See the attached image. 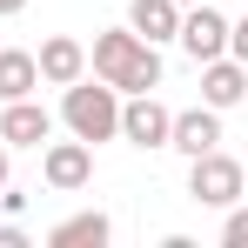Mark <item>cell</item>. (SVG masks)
Returning a JSON list of instances; mask_svg holds the SVG:
<instances>
[{
  "mask_svg": "<svg viewBox=\"0 0 248 248\" xmlns=\"http://www.w3.org/2000/svg\"><path fill=\"white\" fill-rule=\"evenodd\" d=\"M94 74L108 87H121V94H155L161 87V54L155 41H141L134 27H108V34H94Z\"/></svg>",
  "mask_w": 248,
  "mask_h": 248,
  "instance_id": "obj_1",
  "label": "cell"
},
{
  "mask_svg": "<svg viewBox=\"0 0 248 248\" xmlns=\"http://www.w3.org/2000/svg\"><path fill=\"white\" fill-rule=\"evenodd\" d=\"M61 121H67V134H81L87 148L94 141H114L121 134V87L108 81H67V101H61Z\"/></svg>",
  "mask_w": 248,
  "mask_h": 248,
  "instance_id": "obj_2",
  "label": "cell"
},
{
  "mask_svg": "<svg viewBox=\"0 0 248 248\" xmlns=\"http://www.w3.org/2000/svg\"><path fill=\"white\" fill-rule=\"evenodd\" d=\"M188 195L202 208H235L248 195V168L228 161L221 148H208V155H195V174H188Z\"/></svg>",
  "mask_w": 248,
  "mask_h": 248,
  "instance_id": "obj_3",
  "label": "cell"
},
{
  "mask_svg": "<svg viewBox=\"0 0 248 248\" xmlns=\"http://www.w3.org/2000/svg\"><path fill=\"white\" fill-rule=\"evenodd\" d=\"M41 174H47V188L74 195V188H87V181H94V148H87L81 134H74V141H47Z\"/></svg>",
  "mask_w": 248,
  "mask_h": 248,
  "instance_id": "obj_4",
  "label": "cell"
},
{
  "mask_svg": "<svg viewBox=\"0 0 248 248\" xmlns=\"http://www.w3.org/2000/svg\"><path fill=\"white\" fill-rule=\"evenodd\" d=\"M174 41L188 47V54H195V67H202V61H215V54H228V20L202 0V7H188V14H181V34H174Z\"/></svg>",
  "mask_w": 248,
  "mask_h": 248,
  "instance_id": "obj_5",
  "label": "cell"
},
{
  "mask_svg": "<svg viewBox=\"0 0 248 248\" xmlns=\"http://www.w3.org/2000/svg\"><path fill=\"white\" fill-rule=\"evenodd\" d=\"M168 148H181V155H188V161H195V155H208V148H221V108H188V114H174V121H168Z\"/></svg>",
  "mask_w": 248,
  "mask_h": 248,
  "instance_id": "obj_6",
  "label": "cell"
},
{
  "mask_svg": "<svg viewBox=\"0 0 248 248\" xmlns=\"http://www.w3.org/2000/svg\"><path fill=\"white\" fill-rule=\"evenodd\" d=\"M47 134H54V114L47 108H34L27 94L20 101H0V141L7 148H41Z\"/></svg>",
  "mask_w": 248,
  "mask_h": 248,
  "instance_id": "obj_7",
  "label": "cell"
},
{
  "mask_svg": "<svg viewBox=\"0 0 248 248\" xmlns=\"http://www.w3.org/2000/svg\"><path fill=\"white\" fill-rule=\"evenodd\" d=\"M168 121H174V114H168L155 94H134L121 108V141H134V148H168Z\"/></svg>",
  "mask_w": 248,
  "mask_h": 248,
  "instance_id": "obj_8",
  "label": "cell"
},
{
  "mask_svg": "<svg viewBox=\"0 0 248 248\" xmlns=\"http://www.w3.org/2000/svg\"><path fill=\"white\" fill-rule=\"evenodd\" d=\"M34 67H41L47 87H67V81H81V74H87V47L74 41V34H47L41 54H34Z\"/></svg>",
  "mask_w": 248,
  "mask_h": 248,
  "instance_id": "obj_9",
  "label": "cell"
},
{
  "mask_svg": "<svg viewBox=\"0 0 248 248\" xmlns=\"http://www.w3.org/2000/svg\"><path fill=\"white\" fill-rule=\"evenodd\" d=\"M242 94H248V67L235 61V54L202 61V101H208V108H235Z\"/></svg>",
  "mask_w": 248,
  "mask_h": 248,
  "instance_id": "obj_10",
  "label": "cell"
},
{
  "mask_svg": "<svg viewBox=\"0 0 248 248\" xmlns=\"http://www.w3.org/2000/svg\"><path fill=\"white\" fill-rule=\"evenodd\" d=\"M127 27H134L141 41H174V34H181V7H174V0H134V7H127Z\"/></svg>",
  "mask_w": 248,
  "mask_h": 248,
  "instance_id": "obj_11",
  "label": "cell"
},
{
  "mask_svg": "<svg viewBox=\"0 0 248 248\" xmlns=\"http://www.w3.org/2000/svg\"><path fill=\"white\" fill-rule=\"evenodd\" d=\"M108 235H114L108 215H67L61 228H47V248H101Z\"/></svg>",
  "mask_w": 248,
  "mask_h": 248,
  "instance_id": "obj_12",
  "label": "cell"
},
{
  "mask_svg": "<svg viewBox=\"0 0 248 248\" xmlns=\"http://www.w3.org/2000/svg\"><path fill=\"white\" fill-rule=\"evenodd\" d=\"M41 87V67H34V54H20V47H0V101H20V94H34Z\"/></svg>",
  "mask_w": 248,
  "mask_h": 248,
  "instance_id": "obj_13",
  "label": "cell"
},
{
  "mask_svg": "<svg viewBox=\"0 0 248 248\" xmlns=\"http://www.w3.org/2000/svg\"><path fill=\"white\" fill-rule=\"evenodd\" d=\"M221 242H228V248H248V208H235V215H228V228H221Z\"/></svg>",
  "mask_w": 248,
  "mask_h": 248,
  "instance_id": "obj_14",
  "label": "cell"
},
{
  "mask_svg": "<svg viewBox=\"0 0 248 248\" xmlns=\"http://www.w3.org/2000/svg\"><path fill=\"white\" fill-rule=\"evenodd\" d=\"M228 54L248 67V20H235V27H228Z\"/></svg>",
  "mask_w": 248,
  "mask_h": 248,
  "instance_id": "obj_15",
  "label": "cell"
},
{
  "mask_svg": "<svg viewBox=\"0 0 248 248\" xmlns=\"http://www.w3.org/2000/svg\"><path fill=\"white\" fill-rule=\"evenodd\" d=\"M27 242V235H20V221H7V228H0V248H20Z\"/></svg>",
  "mask_w": 248,
  "mask_h": 248,
  "instance_id": "obj_16",
  "label": "cell"
},
{
  "mask_svg": "<svg viewBox=\"0 0 248 248\" xmlns=\"http://www.w3.org/2000/svg\"><path fill=\"white\" fill-rule=\"evenodd\" d=\"M20 7H27V0H0V14H20Z\"/></svg>",
  "mask_w": 248,
  "mask_h": 248,
  "instance_id": "obj_17",
  "label": "cell"
},
{
  "mask_svg": "<svg viewBox=\"0 0 248 248\" xmlns=\"http://www.w3.org/2000/svg\"><path fill=\"white\" fill-rule=\"evenodd\" d=\"M0 188H7V141H0Z\"/></svg>",
  "mask_w": 248,
  "mask_h": 248,
  "instance_id": "obj_18",
  "label": "cell"
},
{
  "mask_svg": "<svg viewBox=\"0 0 248 248\" xmlns=\"http://www.w3.org/2000/svg\"><path fill=\"white\" fill-rule=\"evenodd\" d=\"M174 7H202V0H174Z\"/></svg>",
  "mask_w": 248,
  "mask_h": 248,
  "instance_id": "obj_19",
  "label": "cell"
}]
</instances>
